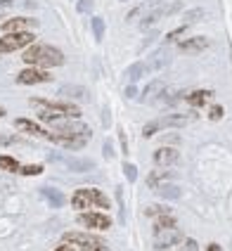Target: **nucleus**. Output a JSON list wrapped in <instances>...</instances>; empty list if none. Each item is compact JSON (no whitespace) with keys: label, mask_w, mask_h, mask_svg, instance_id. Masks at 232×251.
<instances>
[{"label":"nucleus","mask_w":232,"mask_h":251,"mask_svg":"<svg viewBox=\"0 0 232 251\" xmlns=\"http://www.w3.org/2000/svg\"><path fill=\"white\" fill-rule=\"evenodd\" d=\"M171 178H173V173H171V171H154V173H149L147 185L157 190V187H161V182H163V180H171Z\"/></svg>","instance_id":"6ab92c4d"},{"label":"nucleus","mask_w":232,"mask_h":251,"mask_svg":"<svg viewBox=\"0 0 232 251\" xmlns=\"http://www.w3.org/2000/svg\"><path fill=\"white\" fill-rule=\"evenodd\" d=\"M180 53H190V54H196V53H204L206 48H209V38L204 36H195V38H185V40H180L178 43Z\"/></svg>","instance_id":"9d476101"},{"label":"nucleus","mask_w":232,"mask_h":251,"mask_svg":"<svg viewBox=\"0 0 232 251\" xmlns=\"http://www.w3.org/2000/svg\"><path fill=\"white\" fill-rule=\"evenodd\" d=\"M57 251H73L71 247H67V244H64V247H57Z\"/></svg>","instance_id":"4c0bfd02"},{"label":"nucleus","mask_w":232,"mask_h":251,"mask_svg":"<svg viewBox=\"0 0 232 251\" xmlns=\"http://www.w3.org/2000/svg\"><path fill=\"white\" fill-rule=\"evenodd\" d=\"M180 161V154L178 149H173V147H161L154 152V163L157 166H173V163Z\"/></svg>","instance_id":"9b49d317"},{"label":"nucleus","mask_w":232,"mask_h":251,"mask_svg":"<svg viewBox=\"0 0 232 251\" xmlns=\"http://www.w3.org/2000/svg\"><path fill=\"white\" fill-rule=\"evenodd\" d=\"M105 157H111V143H105Z\"/></svg>","instance_id":"c9c22d12"},{"label":"nucleus","mask_w":232,"mask_h":251,"mask_svg":"<svg viewBox=\"0 0 232 251\" xmlns=\"http://www.w3.org/2000/svg\"><path fill=\"white\" fill-rule=\"evenodd\" d=\"M157 192H159L163 199H178L180 195H182L178 185H161V187H157Z\"/></svg>","instance_id":"412c9836"},{"label":"nucleus","mask_w":232,"mask_h":251,"mask_svg":"<svg viewBox=\"0 0 232 251\" xmlns=\"http://www.w3.org/2000/svg\"><path fill=\"white\" fill-rule=\"evenodd\" d=\"M12 5H15V0H0V10H7Z\"/></svg>","instance_id":"72a5a7b5"},{"label":"nucleus","mask_w":232,"mask_h":251,"mask_svg":"<svg viewBox=\"0 0 232 251\" xmlns=\"http://www.w3.org/2000/svg\"><path fill=\"white\" fill-rule=\"evenodd\" d=\"M40 195L50 201V206H53V209L64 206V201H67V199H64V195H62L59 190H54V187H43V190H40Z\"/></svg>","instance_id":"f3484780"},{"label":"nucleus","mask_w":232,"mask_h":251,"mask_svg":"<svg viewBox=\"0 0 232 251\" xmlns=\"http://www.w3.org/2000/svg\"><path fill=\"white\" fill-rule=\"evenodd\" d=\"M71 206L73 209H78V211H83V209H90V206H100V209H109L111 206V201H109L100 190H76L71 197Z\"/></svg>","instance_id":"f03ea898"},{"label":"nucleus","mask_w":232,"mask_h":251,"mask_svg":"<svg viewBox=\"0 0 232 251\" xmlns=\"http://www.w3.org/2000/svg\"><path fill=\"white\" fill-rule=\"evenodd\" d=\"M38 26V19H29V17H15V19H7L2 24V31L5 34H19V31H29Z\"/></svg>","instance_id":"1a4fd4ad"},{"label":"nucleus","mask_w":232,"mask_h":251,"mask_svg":"<svg viewBox=\"0 0 232 251\" xmlns=\"http://www.w3.org/2000/svg\"><path fill=\"white\" fill-rule=\"evenodd\" d=\"M206 251H223V249H220L218 244H209V247H206Z\"/></svg>","instance_id":"e433bc0d"},{"label":"nucleus","mask_w":232,"mask_h":251,"mask_svg":"<svg viewBox=\"0 0 232 251\" xmlns=\"http://www.w3.org/2000/svg\"><path fill=\"white\" fill-rule=\"evenodd\" d=\"M190 121H195V114H168V116H161L157 119V124H159V130L161 128H173V126H187Z\"/></svg>","instance_id":"f8f14e48"},{"label":"nucleus","mask_w":232,"mask_h":251,"mask_svg":"<svg viewBox=\"0 0 232 251\" xmlns=\"http://www.w3.org/2000/svg\"><path fill=\"white\" fill-rule=\"evenodd\" d=\"M0 168H5V171H21V166L17 163V159H12V157H0Z\"/></svg>","instance_id":"b1692460"},{"label":"nucleus","mask_w":232,"mask_h":251,"mask_svg":"<svg viewBox=\"0 0 232 251\" xmlns=\"http://www.w3.org/2000/svg\"><path fill=\"white\" fill-rule=\"evenodd\" d=\"M204 17V10H192V12H187L185 15V24H192V21H196V19Z\"/></svg>","instance_id":"c756f323"},{"label":"nucleus","mask_w":232,"mask_h":251,"mask_svg":"<svg viewBox=\"0 0 232 251\" xmlns=\"http://www.w3.org/2000/svg\"><path fill=\"white\" fill-rule=\"evenodd\" d=\"M135 95H138V88H135V86H128V88H125V97H130V100H133Z\"/></svg>","instance_id":"473e14b6"},{"label":"nucleus","mask_w":232,"mask_h":251,"mask_svg":"<svg viewBox=\"0 0 232 251\" xmlns=\"http://www.w3.org/2000/svg\"><path fill=\"white\" fill-rule=\"evenodd\" d=\"M0 116H5V109H0Z\"/></svg>","instance_id":"58836bf2"},{"label":"nucleus","mask_w":232,"mask_h":251,"mask_svg":"<svg viewBox=\"0 0 232 251\" xmlns=\"http://www.w3.org/2000/svg\"><path fill=\"white\" fill-rule=\"evenodd\" d=\"M64 239H67V242H71V244H78L83 251H102V249H105V242H102V239H97L95 234L67 233V234H64Z\"/></svg>","instance_id":"20e7f679"},{"label":"nucleus","mask_w":232,"mask_h":251,"mask_svg":"<svg viewBox=\"0 0 232 251\" xmlns=\"http://www.w3.org/2000/svg\"><path fill=\"white\" fill-rule=\"evenodd\" d=\"M163 90H166V83H163V81H152L143 92V102H152V100H157L159 95H163Z\"/></svg>","instance_id":"dca6fc26"},{"label":"nucleus","mask_w":232,"mask_h":251,"mask_svg":"<svg viewBox=\"0 0 232 251\" xmlns=\"http://www.w3.org/2000/svg\"><path fill=\"white\" fill-rule=\"evenodd\" d=\"M15 126H17L19 130L31 133V135H38V138H50V133H48V130H43L40 126L34 124V121H29V119H17V121H15Z\"/></svg>","instance_id":"4468645a"},{"label":"nucleus","mask_w":232,"mask_h":251,"mask_svg":"<svg viewBox=\"0 0 232 251\" xmlns=\"http://www.w3.org/2000/svg\"><path fill=\"white\" fill-rule=\"evenodd\" d=\"M211 95H214V92H209V90H195V92L187 95V102H190L192 107H201V105H206V102L211 100Z\"/></svg>","instance_id":"a211bd4d"},{"label":"nucleus","mask_w":232,"mask_h":251,"mask_svg":"<svg viewBox=\"0 0 232 251\" xmlns=\"http://www.w3.org/2000/svg\"><path fill=\"white\" fill-rule=\"evenodd\" d=\"M34 34L31 31H19V34H5L0 38V54H7V53H15V50H21L26 45L34 43Z\"/></svg>","instance_id":"7ed1b4c3"},{"label":"nucleus","mask_w":232,"mask_h":251,"mask_svg":"<svg viewBox=\"0 0 232 251\" xmlns=\"http://www.w3.org/2000/svg\"><path fill=\"white\" fill-rule=\"evenodd\" d=\"M209 116H211L214 121H218V119L223 116V107H214V109H211V111H209Z\"/></svg>","instance_id":"2f4dec72"},{"label":"nucleus","mask_w":232,"mask_h":251,"mask_svg":"<svg viewBox=\"0 0 232 251\" xmlns=\"http://www.w3.org/2000/svg\"><path fill=\"white\" fill-rule=\"evenodd\" d=\"M53 159L64 161L71 171H76V173H86V171H92V168H95V163L88 161V159H64V157H54V154H53Z\"/></svg>","instance_id":"2eb2a0df"},{"label":"nucleus","mask_w":232,"mask_h":251,"mask_svg":"<svg viewBox=\"0 0 232 251\" xmlns=\"http://www.w3.org/2000/svg\"><path fill=\"white\" fill-rule=\"evenodd\" d=\"M144 214L147 215H157V218H159V215H168L171 211H168L166 206H147V209H144Z\"/></svg>","instance_id":"a878e982"},{"label":"nucleus","mask_w":232,"mask_h":251,"mask_svg":"<svg viewBox=\"0 0 232 251\" xmlns=\"http://www.w3.org/2000/svg\"><path fill=\"white\" fill-rule=\"evenodd\" d=\"M92 34H95V40H102V38H105V19L102 17L92 19Z\"/></svg>","instance_id":"5701e85b"},{"label":"nucleus","mask_w":232,"mask_h":251,"mask_svg":"<svg viewBox=\"0 0 232 251\" xmlns=\"http://www.w3.org/2000/svg\"><path fill=\"white\" fill-rule=\"evenodd\" d=\"M53 76L43 69H24V72L17 76V83L21 86H36V83H48Z\"/></svg>","instance_id":"6e6552de"},{"label":"nucleus","mask_w":232,"mask_h":251,"mask_svg":"<svg viewBox=\"0 0 232 251\" xmlns=\"http://www.w3.org/2000/svg\"><path fill=\"white\" fill-rule=\"evenodd\" d=\"M124 173H125V178L130 180V182H135V178H138V168L133 166V163H124Z\"/></svg>","instance_id":"cd10ccee"},{"label":"nucleus","mask_w":232,"mask_h":251,"mask_svg":"<svg viewBox=\"0 0 232 251\" xmlns=\"http://www.w3.org/2000/svg\"><path fill=\"white\" fill-rule=\"evenodd\" d=\"M185 31H187V24H182V26H178L176 31H171V34L166 36V43H176V40H178V38L182 36Z\"/></svg>","instance_id":"bb28decb"},{"label":"nucleus","mask_w":232,"mask_h":251,"mask_svg":"<svg viewBox=\"0 0 232 251\" xmlns=\"http://www.w3.org/2000/svg\"><path fill=\"white\" fill-rule=\"evenodd\" d=\"M40 171H43V166H21L19 173H21V176H38Z\"/></svg>","instance_id":"c85d7f7f"},{"label":"nucleus","mask_w":232,"mask_h":251,"mask_svg":"<svg viewBox=\"0 0 232 251\" xmlns=\"http://www.w3.org/2000/svg\"><path fill=\"white\" fill-rule=\"evenodd\" d=\"M59 95L71 97V100H81V102H88L90 100V92L83 88V86H62V88H59Z\"/></svg>","instance_id":"ddd939ff"},{"label":"nucleus","mask_w":232,"mask_h":251,"mask_svg":"<svg viewBox=\"0 0 232 251\" xmlns=\"http://www.w3.org/2000/svg\"><path fill=\"white\" fill-rule=\"evenodd\" d=\"M54 143L64 144L67 149H81L83 144L88 143V138H59V140H54Z\"/></svg>","instance_id":"4be33fe9"},{"label":"nucleus","mask_w":232,"mask_h":251,"mask_svg":"<svg viewBox=\"0 0 232 251\" xmlns=\"http://www.w3.org/2000/svg\"><path fill=\"white\" fill-rule=\"evenodd\" d=\"M182 239V233L178 228H166V230H157L154 234V247L157 249H166V247H173Z\"/></svg>","instance_id":"39448f33"},{"label":"nucleus","mask_w":232,"mask_h":251,"mask_svg":"<svg viewBox=\"0 0 232 251\" xmlns=\"http://www.w3.org/2000/svg\"><path fill=\"white\" fill-rule=\"evenodd\" d=\"M185 251H196V242H195V239H190V242L185 244Z\"/></svg>","instance_id":"f704fd0d"},{"label":"nucleus","mask_w":232,"mask_h":251,"mask_svg":"<svg viewBox=\"0 0 232 251\" xmlns=\"http://www.w3.org/2000/svg\"><path fill=\"white\" fill-rule=\"evenodd\" d=\"M166 228H176V218L171 214L157 218V230H166Z\"/></svg>","instance_id":"393cba45"},{"label":"nucleus","mask_w":232,"mask_h":251,"mask_svg":"<svg viewBox=\"0 0 232 251\" xmlns=\"http://www.w3.org/2000/svg\"><path fill=\"white\" fill-rule=\"evenodd\" d=\"M81 225H86V228H92V230H109L111 228V218L105 214H95V211H90V214H81Z\"/></svg>","instance_id":"423d86ee"},{"label":"nucleus","mask_w":232,"mask_h":251,"mask_svg":"<svg viewBox=\"0 0 232 251\" xmlns=\"http://www.w3.org/2000/svg\"><path fill=\"white\" fill-rule=\"evenodd\" d=\"M144 64H147V72H161V69H166V67L171 64V50H168V48L154 50L152 57H149Z\"/></svg>","instance_id":"0eeeda50"},{"label":"nucleus","mask_w":232,"mask_h":251,"mask_svg":"<svg viewBox=\"0 0 232 251\" xmlns=\"http://www.w3.org/2000/svg\"><path fill=\"white\" fill-rule=\"evenodd\" d=\"M144 73H147V64L144 62H135L130 69H128V78H130V83H135V81H140Z\"/></svg>","instance_id":"aec40b11"},{"label":"nucleus","mask_w":232,"mask_h":251,"mask_svg":"<svg viewBox=\"0 0 232 251\" xmlns=\"http://www.w3.org/2000/svg\"><path fill=\"white\" fill-rule=\"evenodd\" d=\"M121 2H128V0H121Z\"/></svg>","instance_id":"ea45409f"},{"label":"nucleus","mask_w":232,"mask_h":251,"mask_svg":"<svg viewBox=\"0 0 232 251\" xmlns=\"http://www.w3.org/2000/svg\"><path fill=\"white\" fill-rule=\"evenodd\" d=\"M26 64H34V67H59L64 64V54L62 50H57L53 45H31L29 50H24L21 57Z\"/></svg>","instance_id":"f257e3e1"},{"label":"nucleus","mask_w":232,"mask_h":251,"mask_svg":"<svg viewBox=\"0 0 232 251\" xmlns=\"http://www.w3.org/2000/svg\"><path fill=\"white\" fill-rule=\"evenodd\" d=\"M76 10H78V12H90V10H92V0H78Z\"/></svg>","instance_id":"7c9ffc66"}]
</instances>
